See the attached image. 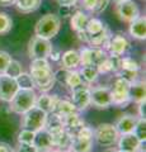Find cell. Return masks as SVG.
Returning <instances> with one entry per match:
<instances>
[{
    "instance_id": "6da1fadb",
    "label": "cell",
    "mask_w": 146,
    "mask_h": 152,
    "mask_svg": "<svg viewBox=\"0 0 146 152\" xmlns=\"http://www.w3.org/2000/svg\"><path fill=\"white\" fill-rule=\"evenodd\" d=\"M36 99H37V94L34 89H19L17 94L14 95V98L9 102L10 103L9 109L13 113L22 115V114L29 110L32 107L36 105Z\"/></svg>"
},
{
    "instance_id": "7a4b0ae2",
    "label": "cell",
    "mask_w": 146,
    "mask_h": 152,
    "mask_svg": "<svg viewBox=\"0 0 146 152\" xmlns=\"http://www.w3.org/2000/svg\"><path fill=\"white\" fill-rule=\"evenodd\" d=\"M61 27L60 17L56 14H46L43 15L34 27V36H38L46 39H51L57 36Z\"/></svg>"
},
{
    "instance_id": "3957f363",
    "label": "cell",
    "mask_w": 146,
    "mask_h": 152,
    "mask_svg": "<svg viewBox=\"0 0 146 152\" xmlns=\"http://www.w3.org/2000/svg\"><path fill=\"white\" fill-rule=\"evenodd\" d=\"M29 75L32 76L34 88L41 93H48L56 84L55 72L52 67H41V69H29Z\"/></svg>"
},
{
    "instance_id": "277c9868",
    "label": "cell",
    "mask_w": 146,
    "mask_h": 152,
    "mask_svg": "<svg viewBox=\"0 0 146 152\" xmlns=\"http://www.w3.org/2000/svg\"><path fill=\"white\" fill-rule=\"evenodd\" d=\"M46 118H47V113L34 105V107H32L28 112L22 114L21 126H22V128H24V129L38 132V131L45 128Z\"/></svg>"
},
{
    "instance_id": "5b68a950",
    "label": "cell",
    "mask_w": 146,
    "mask_h": 152,
    "mask_svg": "<svg viewBox=\"0 0 146 152\" xmlns=\"http://www.w3.org/2000/svg\"><path fill=\"white\" fill-rule=\"evenodd\" d=\"M111 99L112 105L123 108L128 104L130 100V81L126 79L117 76L111 88Z\"/></svg>"
},
{
    "instance_id": "8992f818",
    "label": "cell",
    "mask_w": 146,
    "mask_h": 152,
    "mask_svg": "<svg viewBox=\"0 0 146 152\" xmlns=\"http://www.w3.org/2000/svg\"><path fill=\"white\" fill-rule=\"evenodd\" d=\"M120 133L114 124L111 123H102L94 129V140L99 146L111 147L117 143Z\"/></svg>"
},
{
    "instance_id": "52a82bcc",
    "label": "cell",
    "mask_w": 146,
    "mask_h": 152,
    "mask_svg": "<svg viewBox=\"0 0 146 152\" xmlns=\"http://www.w3.org/2000/svg\"><path fill=\"white\" fill-rule=\"evenodd\" d=\"M51 50H52V45H51L50 39L38 36H33L28 43V56L31 60L48 58Z\"/></svg>"
},
{
    "instance_id": "ba28073f",
    "label": "cell",
    "mask_w": 146,
    "mask_h": 152,
    "mask_svg": "<svg viewBox=\"0 0 146 152\" xmlns=\"http://www.w3.org/2000/svg\"><path fill=\"white\" fill-rule=\"evenodd\" d=\"M114 13L121 22H125L130 24L131 22L135 20L140 15V9L134 0H125V1L116 4Z\"/></svg>"
},
{
    "instance_id": "9c48e42d",
    "label": "cell",
    "mask_w": 146,
    "mask_h": 152,
    "mask_svg": "<svg viewBox=\"0 0 146 152\" xmlns=\"http://www.w3.org/2000/svg\"><path fill=\"white\" fill-rule=\"evenodd\" d=\"M90 105L97 109H108L112 107L111 88L95 86L90 88Z\"/></svg>"
},
{
    "instance_id": "30bf717a",
    "label": "cell",
    "mask_w": 146,
    "mask_h": 152,
    "mask_svg": "<svg viewBox=\"0 0 146 152\" xmlns=\"http://www.w3.org/2000/svg\"><path fill=\"white\" fill-rule=\"evenodd\" d=\"M79 55L81 66H97L101 61H103L108 56V52L103 48H98V47H84L79 51Z\"/></svg>"
},
{
    "instance_id": "8fae6325",
    "label": "cell",
    "mask_w": 146,
    "mask_h": 152,
    "mask_svg": "<svg viewBox=\"0 0 146 152\" xmlns=\"http://www.w3.org/2000/svg\"><path fill=\"white\" fill-rule=\"evenodd\" d=\"M71 103L76 112H84L90 107V88L80 85L71 90Z\"/></svg>"
},
{
    "instance_id": "7c38bea8",
    "label": "cell",
    "mask_w": 146,
    "mask_h": 152,
    "mask_svg": "<svg viewBox=\"0 0 146 152\" xmlns=\"http://www.w3.org/2000/svg\"><path fill=\"white\" fill-rule=\"evenodd\" d=\"M130 41L126 38L125 34L117 33V34H111L109 41L107 43L106 51L108 53L117 55V56H123L127 51L130 50Z\"/></svg>"
},
{
    "instance_id": "4fadbf2b",
    "label": "cell",
    "mask_w": 146,
    "mask_h": 152,
    "mask_svg": "<svg viewBox=\"0 0 146 152\" xmlns=\"http://www.w3.org/2000/svg\"><path fill=\"white\" fill-rule=\"evenodd\" d=\"M19 90L17 80L7 75H0V100L9 103Z\"/></svg>"
},
{
    "instance_id": "5bb4252c",
    "label": "cell",
    "mask_w": 146,
    "mask_h": 152,
    "mask_svg": "<svg viewBox=\"0 0 146 152\" xmlns=\"http://www.w3.org/2000/svg\"><path fill=\"white\" fill-rule=\"evenodd\" d=\"M62 124H64V129L71 137H75L76 133L85 126V121L80 117L79 112H74L62 118Z\"/></svg>"
},
{
    "instance_id": "9a60e30c",
    "label": "cell",
    "mask_w": 146,
    "mask_h": 152,
    "mask_svg": "<svg viewBox=\"0 0 146 152\" xmlns=\"http://www.w3.org/2000/svg\"><path fill=\"white\" fill-rule=\"evenodd\" d=\"M117 143H118V150L125 151V152H139L140 147L142 146V142L134 133L120 134Z\"/></svg>"
},
{
    "instance_id": "2e32d148",
    "label": "cell",
    "mask_w": 146,
    "mask_h": 152,
    "mask_svg": "<svg viewBox=\"0 0 146 152\" xmlns=\"http://www.w3.org/2000/svg\"><path fill=\"white\" fill-rule=\"evenodd\" d=\"M139 117L134 115V114H123L118 118V121L116 122V128L120 134H125V133H132L136 123H137Z\"/></svg>"
},
{
    "instance_id": "e0dca14e",
    "label": "cell",
    "mask_w": 146,
    "mask_h": 152,
    "mask_svg": "<svg viewBox=\"0 0 146 152\" xmlns=\"http://www.w3.org/2000/svg\"><path fill=\"white\" fill-rule=\"evenodd\" d=\"M33 145L40 150V152H50L51 150L55 148L52 138H51V134L45 129V128L38 131V132H36Z\"/></svg>"
},
{
    "instance_id": "ac0fdd59",
    "label": "cell",
    "mask_w": 146,
    "mask_h": 152,
    "mask_svg": "<svg viewBox=\"0 0 146 152\" xmlns=\"http://www.w3.org/2000/svg\"><path fill=\"white\" fill-rule=\"evenodd\" d=\"M59 95H50L47 93H42L40 96H37L36 99V107H38L47 114L52 113L55 110V107L59 102Z\"/></svg>"
},
{
    "instance_id": "d6986e66",
    "label": "cell",
    "mask_w": 146,
    "mask_h": 152,
    "mask_svg": "<svg viewBox=\"0 0 146 152\" xmlns=\"http://www.w3.org/2000/svg\"><path fill=\"white\" fill-rule=\"evenodd\" d=\"M146 98V86L144 80H136L130 83V100L136 104L144 102Z\"/></svg>"
},
{
    "instance_id": "ffe728a7",
    "label": "cell",
    "mask_w": 146,
    "mask_h": 152,
    "mask_svg": "<svg viewBox=\"0 0 146 152\" xmlns=\"http://www.w3.org/2000/svg\"><path fill=\"white\" fill-rule=\"evenodd\" d=\"M130 34L136 39H145L146 38V18L145 15H139L137 18L130 23Z\"/></svg>"
},
{
    "instance_id": "44dd1931",
    "label": "cell",
    "mask_w": 146,
    "mask_h": 152,
    "mask_svg": "<svg viewBox=\"0 0 146 152\" xmlns=\"http://www.w3.org/2000/svg\"><path fill=\"white\" fill-rule=\"evenodd\" d=\"M61 65L66 70H76L80 66V55L76 50H69L61 55Z\"/></svg>"
},
{
    "instance_id": "7402d4cb",
    "label": "cell",
    "mask_w": 146,
    "mask_h": 152,
    "mask_svg": "<svg viewBox=\"0 0 146 152\" xmlns=\"http://www.w3.org/2000/svg\"><path fill=\"white\" fill-rule=\"evenodd\" d=\"M45 129L50 134H54V133L62 131L64 129L62 118L59 117L57 114H55V113H48L47 114V118H46Z\"/></svg>"
},
{
    "instance_id": "603a6c76",
    "label": "cell",
    "mask_w": 146,
    "mask_h": 152,
    "mask_svg": "<svg viewBox=\"0 0 146 152\" xmlns=\"http://www.w3.org/2000/svg\"><path fill=\"white\" fill-rule=\"evenodd\" d=\"M109 0H81V7L93 14H101L107 9Z\"/></svg>"
},
{
    "instance_id": "cb8c5ba5",
    "label": "cell",
    "mask_w": 146,
    "mask_h": 152,
    "mask_svg": "<svg viewBox=\"0 0 146 152\" xmlns=\"http://www.w3.org/2000/svg\"><path fill=\"white\" fill-rule=\"evenodd\" d=\"M51 138H52V142H54V146L57 147L59 150H67L70 147V143H71V140L73 137L69 134V133L62 129L57 133H54V134H51Z\"/></svg>"
},
{
    "instance_id": "d4e9b609",
    "label": "cell",
    "mask_w": 146,
    "mask_h": 152,
    "mask_svg": "<svg viewBox=\"0 0 146 152\" xmlns=\"http://www.w3.org/2000/svg\"><path fill=\"white\" fill-rule=\"evenodd\" d=\"M89 20V17L84 12L81 10H76L74 12V14L71 15V19H70V26H71V29L75 32H81L85 29L87 23Z\"/></svg>"
},
{
    "instance_id": "484cf974",
    "label": "cell",
    "mask_w": 146,
    "mask_h": 152,
    "mask_svg": "<svg viewBox=\"0 0 146 152\" xmlns=\"http://www.w3.org/2000/svg\"><path fill=\"white\" fill-rule=\"evenodd\" d=\"M106 23H103L99 18H89V20L87 23L85 29L81 31L85 36H95L98 33L103 32L104 29H107Z\"/></svg>"
},
{
    "instance_id": "4316f807",
    "label": "cell",
    "mask_w": 146,
    "mask_h": 152,
    "mask_svg": "<svg viewBox=\"0 0 146 152\" xmlns=\"http://www.w3.org/2000/svg\"><path fill=\"white\" fill-rule=\"evenodd\" d=\"M93 141L94 140H84L79 137H73L71 143L67 150L74 152H90L93 150Z\"/></svg>"
},
{
    "instance_id": "83f0119b",
    "label": "cell",
    "mask_w": 146,
    "mask_h": 152,
    "mask_svg": "<svg viewBox=\"0 0 146 152\" xmlns=\"http://www.w3.org/2000/svg\"><path fill=\"white\" fill-rule=\"evenodd\" d=\"M15 8L22 13H32L37 10L41 5V0H14V4Z\"/></svg>"
},
{
    "instance_id": "f1b7e54d",
    "label": "cell",
    "mask_w": 146,
    "mask_h": 152,
    "mask_svg": "<svg viewBox=\"0 0 146 152\" xmlns=\"http://www.w3.org/2000/svg\"><path fill=\"white\" fill-rule=\"evenodd\" d=\"M74 112H76V109H75L74 104L71 102L65 100V99H59V102L55 107V110L52 113L57 114V115L61 117V118H64V117H66V115H69V114H71Z\"/></svg>"
},
{
    "instance_id": "f546056e",
    "label": "cell",
    "mask_w": 146,
    "mask_h": 152,
    "mask_svg": "<svg viewBox=\"0 0 146 152\" xmlns=\"http://www.w3.org/2000/svg\"><path fill=\"white\" fill-rule=\"evenodd\" d=\"M80 76H81L83 81H85L88 84H93L97 81L98 76H99V72H98V70L95 66H90V65H85L83 66L81 70L79 71Z\"/></svg>"
},
{
    "instance_id": "4dcf8cb0",
    "label": "cell",
    "mask_w": 146,
    "mask_h": 152,
    "mask_svg": "<svg viewBox=\"0 0 146 152\" xmlns=\"http://www.w3.org/2000/svg\"><path fill=\"white\" fill-rule=\"evenodd\" d=\"M83 85V79L80 76L79 71L78 70H69V74H67V77H66V81H65V86H67L70 89H75Z\"/></svg>"
},
{
    "instance_id": "1f68e13d",
    "label": "cell",
    "mask_w": 146,
    "mask_h": 152,
    "mask_svg": "<svg viewBox=\"0 0 146 152\" xmlns=\"http://www.w3.org/2000/svg\"><path fill=\"white\" fill-rule=\"evenodd\" d=\"M22 72H23L22 64L19 62V61H17V60H13V58H12V60H10V62H9L8 66H7L4 75L10 76V77H14V79H15L17 76H19Z\"/></svg>"
},
{
    "instance_id": "d6a6232c",
    "label": "cell",
    "mask_w": 146,
    "mask_h": 152,
    "mask_svg": "<svg viewBox=\"0 0 146 152\" xmlns=\"http://www.w3.org/2000/svg\"><path fill=\"white\" fill-rule=\"evenodd\" d=\"M140 65L136 60H134L132 57L126 56L121 57V70L125 71H140Z\"/></svg>"
},
{
    "instance_id": "836d02e7",
    "label": "cell",
    "mask_w": 146,
    "mask_h": 152,
    "mask_svg": "<svg viewBox=\"0 0 146 152\" xmlns=\"http://www.w3.org/2000/svg\"><path fill=\"white\" fill-rule=\"evenodd\" d=\"M15 80L19 89H34L33 80H32V76L29 74L22 72L19 76H17Z\"/></svg>"
},
{
    "instance_id": "e575fe53",
    "label": "cell",
    "mask_w": 146,
    "mask_h": 152,
    "mask_svg": "<svg viewBox=\"0 0 146 152\" xmlns=\"http://www.w3.org/2000/svg\"><path fill=\"white\" fill-rule=\"evenodd\" d=\"M132 133L141 142H142V143L146 141V119L145 118H139Z\"/></svg>"
},
{
    "instance_id": "d590c367",
    "label": "cell",
    "mask_w": 146,
    "mask_h": 152,
    "mask_svg": "<svg viewBox=\"0 0 146 152\" xmlns=\"http://www.w3.org/2000/svg\"><path fill=\"white\" fill-rule=\"evenodd\" d=\"M12 27H13L12 18L7 13H0V34H5V33L10 32Z\"/></svg>"
},
{
    "instance_id": "8d00e7d4",
    "label": "cell",
    "mask_w": 146,
    "mask_h": 152,
    "mask_svg": "<svg viewBox=\"0 0 146 152\" xmlns=\"http://www.w3.org/2000/svg\"><path fill=\"white\" fill-rule=\"evenodd\" d=\"M34 137H36V132L22 128V131L18 133V143H33Z\"/></svg>"
},
{
    "instance_id": "74e56055",
    "label": "cell",
    "mask_w": 146,
    "mask_h": 152,
    "mask_svg": "<svg viewBox=\"0 0 146 152\" xmlns=\"http://www.w3.org/2000/svg\"><path fill=\"white\" fill-rule=\"evenodd\" d=\"M10 60H12V57L8 52L0 51V75H3L5 72V69H7L8 64L10 62Z\"/></svg>"
},
{
    "instance_id": "f35d334b",
    "label": "cell",
    "mask_w": 146,
    "mask_h": 152,
    "mask_svg": "<svg viewBox=\"0 0 146 152\" xmlns=\"http://www.w3.org/2000/svg\"><path fill=\"white\" fill-rule=\"evenodd\" d=\"M75 137H79V138H84V140H94V131L90 127H87L84 126L81 129H80L76 136Z\"/></svg>"
},
{
    "instance_id": "ab89813d",
    "label": "cell",
    "mask_w": 146,
    "mask_h": 152,
    "mask_svg": "<svg viewBox=\"0 0 146 152\" xmlns=\"http://www.w3.org/2000/svg\"><path fill=\"white\" fill-rule=\"evenodd\" d=\"M75 5H60L59 8V15L62 18H69L74 14Z\"/></svg>"
},
{
    "instance_id": "60d3db41",
    "label": "cell",
    "mask_w": 146,
    "mask_h": 152,
    "mask_svg": "<svg viewBox=\"0 0 146 152\" xmlns=\"http://www.w3.org/2000/svg\"><path fill=\"white\" fill-rule=\"evenodd\" d=\"M15 152H40L33 143H18Z\"/></svg>"
},
{
    "instance_id": "b9f144b4",
    "label": "cell",
    "mask_w": 146,
    "mask_h": 152,
    "mask_svg": "<svg viewBox=\"0 0 146 152\" xmlns=\"http://www.w3.org/2000/svg\"><path fill=\"white\" fill-rule=\"evenodd\" d=\"M67 74H69V70L66 69H60L59 71H56L55 72V79H56V81H59L61 84H64L65 85V81H66V77H67Z\"/></svg>"
},
{
    "instance_id": "7bdbcfd3",
    "label": "cell",
    "mask_w": 146,
    "mask_h": 152,
    "mask_svg": "<svg viewBox=\"0 0 146 152\" xmlns=\"http://www.w3.org/2000/svg\"><path fill=\"white\" fill-rule=\"evenodd\" d=\"M145 100L139 103V107H137V110H139V118H145L146 119V112H145Z\"/></svg>"
},
{
    "instance_id": "ee69618b",
    "label": "cell",
    "mask_w": 146,
    "mask_h": 152,
    "mask_svg": "<svg viewBox=\"0 0 146 152\" xmlns=\"http://www.w3.org/2000/svg\"><path fill=\"white\" fill-rule=\"evenodd\" d=\"M48 58H51L52 61H60V58H61V53H60L59 51H55V50L52 48V50H51V52H50Z\"/></svg>"
},
{
    "instance_id": "f6af8a7d",
    "label": "cell",
    "mask_w": 146,
    "mask_h": 152,
    "mask_svg": "<svg viewBox=\"0 0 146 152\" xmlns=\"http://www.w3.org/2000/svg\"><path fill=\"white\" fill-rule=\"evenodd\" d=\"M79 0H56L59 5H75Z\"/></svg>"
},
{
    "instance_id": "bcb514c9",
    "label": "cell",
    "mask_w": 146,
    "mask_h": 152,
    "mask_svg": "<svg viewBox=\"0 0 146 152\" xmlns=\"http://www.w3.org/2000/svg\"><path fill=\"white\" fill-rule=\"evenodd\" d=\"M0 152H13V150L9 147V145L4 143V142H0Z\"/></svg>"
},
{
    "instance_id": "7dc6e473",
    "label": "cell",
    "mask_w": 146,
    "mask_h": 152,
    "mask_svg": "<svg viewBox=\"0 0 146 152\" xmlns=\"http://www.w3.org/2000/svg\"><path fill=\"white\" fill-rule=\"evenodd\" d=\"M14 4V0H0V5L3 7H10Z\"/></svg>"
},
{
    "instance_id": "c3c4849f",
    "label": "cell",
    "mask_w": 146,
    "mask_h": 152,
    "mask_svg": "<svg viewBox=\"0 0 146 152\" xmlns=\"http://www.w3.org/2000/svg\"><path fill=\"white\" fill-rule=\"evenodd\" d=\"M104 152H116V150H114V148H108V150H106Z\"/></svg>"
},
{
    "instance_id": "681fc988",
    "label": "cell",
    "mask_w": 146,
    "mask_h": 152,
    "mask_svg": "<svg viewBox=\"0 0 146 152\" xmlns=\"http://www.w3.org/2000/svg\"><path fill=\"white\" fill-rule=\"evenodd\" d=\"M50 152H64V151H62V150H59V148H57V150H55V148H54V150H51Z\"/></svg>"
},
{
    "instance_id": "f907efd6",
    "label": "cell",
    "mask_w": 146,
    "mask_h": 152,
    "mask_svg": "<svg viewBox=\"0 0 146 152\" xmlns=\"http://www.w3.org/2000/svg\"><path fill=\"white\" fill-rule=\"evenodd\" d=\"M113 1H114V3L117 4V3H121V1H125V0H113Z\"/></svg>"
},
{
    "instance_id": "816d5d0a",
    "label": "cell",
    "mask_w": 146,
    "mask_h": 152,
    "mask_svg": "<svg viewBox=\"0 0 146 152\" xmlns=\"http://www.w3.org/2000/svg\"><path fill=\"white\" fill-rule=\"evenodd\" d=\"M64 152H74V151H71V150H65Z\"/></svg>"
},
{
    "instance_id": "f5cc1de1",
    "label": "cell",
    "mask_w": 146,
    "mask_h": 152,
    "mask_svg": "<svg viewBox=\"0 0 146 152\" xmlns=\"http://www.w3.org/2000/svg\"><path fill=\"white\" fill-rule=\"evenodd\" d=\"M116 152H125V151H121V150H116Z\"/></svg>"
}]
</instances>
